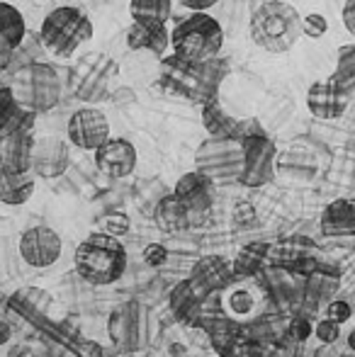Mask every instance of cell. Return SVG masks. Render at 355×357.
Wrapping results in <instances>:
<instances>
[{
    "mask_svg": "<svg viewBox=\"0 0 355 357\" xmlns=\"http://www.w3.org/2000/svg\"><path fill=\"white\" fill-rule=\"evenodd\" d=\"M71 163L68 144L59 137H42L32 144V170L39 178H59Z\"/></svg>",
    "mask_w": 355,
    "mask_h": 357,
    "instance_id": "obj_12",
    "label": "cell"
},
{
    "mask_svg": "<svg viewBox=\"0 0 355 357\" xmlns=\"http://www.w3.org/2000/svg\"><path fill=\"white\" fill-rule=\"evenodd\" d=\"M95 153V165L103 175L107 178H127L137 168V149L127 139H112L109 137Z\"/></svg>",
    "mask_w": 355,
    "mask_h": 357,
    "instance_id": "obj_11",
    "label": "cell"
},
{
    "mask_svg": "<svg viewBox=\"0 0 355 357\" xmlns=\"http://www.w3.org/2000/svg\"><path fill=\"white\" fill-rule=\"evenodd\" d=\"M243 146V173L241 183L248 188H261L273 178L275 170V144L268 139V134L241 139Z\"/></svg>",
    "mask_w": 355,
    "mask_h": 357,
    "instance_id": "obj_8",
    "label": "cell"
},
{
    "mask_svg": "<svg viewBox=\"0 0 355 357\" xmlns=\"http://www.w3.org/2000/svg\"><path fill=\"white\" fill-rule=\"evenodd\" d=\"M248 34L263 52L285 54L302 37V15L285 0H266L253 10Z\"/></svg>",
    "mask_w": 355,
    "mask_h": 357,
    "instance_id": "obj_1",
    "label": "cell"
},
{
    "mask_svg": "<svg viewBox=\"0 0 355 357\" xmlns=\"http://www.w3.org/2000/svg\"><path fill=\"white\" fill-rule=\"evenodd\" d=\"M127 253L112 234H93L78 245L76 270L81 278L95 284H109L122 278Z\"/></svg>",
    "mask_w": 355,
    "mask_h": 357,
    "instance_id": "obj_4",
    "label": "cell"
},
{
    "mask_svg": "<svg viewBox=\"0 0 355 357\" xmlns=\"http://www.w3.org/2000/svg\"><path fill=\"white\" fill-rule=\"evenodd\" d=\"M134 22L166 24L173 13V0H132L129 3Z\"/></svg>",
    "mask_w": 355,
    "mask_h": 357,
    "instance_id": "obj_22",
    "label": "cell"
},
{
    "mask_svg": "<svg viewBox=\"0 0 355 357\" xmlns=\"http://www.w3.org/2000/svg\"><path fill=\"white\" fill-rule=\"evenodd\" d=\"M307 107L322 122H336L348 109V93H343L331 78L314 80L307 90Z\"/></svg>",
    "mask_w": 355,
    "mask_h": 357,
    "instance_id": "obj_10",
    "label": "cell"
},
{
    "mask_svg": "<svg viewBox=\"0 0 355 357\" xmlns=\"http://www.w3.org/2000/svg\"><path fill=\"white\" fill-rule=\"evenodd\" d=\"M351 316H353V309L348 301L338 299V301H331V304H328V319L336 321V324H346Z\"/></svg>",
    "mask_w": 355,
    "mask_h": 357,
    "instance_id": "obj_30",
    "label": "cell"
},
{
    "mask_svg": "<svg viewBox=\"0 0 355 357\" xmlns=\"http://www.w3.org/2000/svg\"><path fill=\"white\" fill-rule=\"evenodd\" d=\"M188 207L176 197V195H168L158 202V209H156V221L163 226L166 231H178L188 224Z\"/></svg>",
    "mask_w": 355,
    "mask_h": 357,
    "instance_id": "obj_25",
    "label": "cell"
},
{
    "mask_svg": "<svg viewBox=\"0 0 355 357\" xmlns=\"http://www.w3.org/2000/svg\"><path fill=\"white\" fill-rule=\"evenodd\" d=\"M341 324H336V321H331V319H324V321H319L317 324V328H314V333H317V338L322 340V343H336L338 340V333H341Z\"/></svg>",
    "mask_w": 355,
    "mask_h": 357,
    "instance_id": "obj_28",
    "label": "cell"
},
{
    "mask_svg": "<svg viewBox=\"0 0 355 357\" xmlns=\"http://www.w3.org/2000/svg\"><path fill=\"white\" fill-rule=\"evenodd\" d=\"M348 345H351V350H355V331L348 335Z\"/></svg>",
    "mask_w": 355,
    "mask_h": 357,
    "instance_id": "obj_37",
    "label": "cell"
},
{
    "mask_svg": "<svg viewBox=\"0 0 355 357\" xmlns=\"http://www.w3.org/2000/svg\"><path fill=\"white\" fill-rule=\"evenodd\" d=\"M144 260H146V265H163L168 260V250L166 245H158V243H149L146 248H144Z\"/></svg>",
    "mask_w": 355,
    "mask_h": 357,
    "instance_id": "obj_29",
    "label": "cell"
},
{
    "mask_svg": "<svg viewBox=\"0 0 355 357\" xmlns=\"http://www.w3.org/2000/svg\"><path fill=\"white\" fill-rule=\"evenodd\" d=\"M343 27L348 29V32L355 37V0H346V5H343Z\"/></svg>",
    "mask_w": 355,
    "mask_h": 357,
    "instance_id": "obj_34",
    "label": "cell"
},
{
    "mask_svg": "<svg viewBox=\"0 0 355 357\" xmlns=\"http://www.w3.org/2000/svg\"><path fill=\"white\" fill-rule=\"evenodd\" d=\"M32 132H15L0 139V168L13 173L32 170Z\"/></svg>",
    "mask_w": 355,
    "mask_h": 357,
    "instance_id": "obj_16",
    "label": "cell"
},
{
    "mask_svg": "<svg viewBox=\"0 0 355 357\" xmlns=\"http://www.w3.org/2000/svg\"><path fill=\"white\" fill-rule=\"evenodd\" d=\"M331 80L343 90V93H355V44H343L338 49L336 59V71H333Z\"/></svg>",
    "mask_w": 355,
    "mask_h": 357,
    "instance_id": "obj_24",
    "label": "cell"
},
{
    "mask_svg": "<svg viewBox=\"0 0 355 357\" xmlns=\"http://www.w3.org/2000/svg\"><path fill=\"white\" fill-rule=\"evenodd\" d=\"M13 54H15V47L3 37V34H0V73H5V68L10 66V61H13Z\"/></svg>",
    "mask_w": 355,
    "mask_h": 357,
    "instance_id": "obj_32",
    "label": "cell"
},
{
    "mask_svg": "<svg viewBox=\"0 0 355 357\" xmlns=\"http://www.w3.org/2000/svg\"><path fill=\"white\" fill-rule=\"evenodd\" d=\"M34 192V178L27 173H13V170L0 168V202L17 207L24 204Z\"/></svg>",
    "mask_w": 355,
    "mask_h": 357,
    "instance_id": "obj_20",
    "label": "cell"
},
{
    "mask_svg": "<svg viewBox=\"0 0 355 357\" xmlns=\"http://www.w3.org/2000/svg\"><path fill=\"white\" fill-rule=\"evenodd\" d=\"M199 173L207 175L212 183H232L241 180L243 173V146L239 139H214L199 144L195 155Z\"/></svg>",
    "mask_w": 355,
    "mask_h": 357,
    "instance_id": "obj_6",
    "label": "cell"
},
{
    "mask_svg": "<svg viewBox=\"0 0 355 357\" xmlns=\"http://www.w3.org/2000/svg\"><path fill=\"white\" fill-rule=\"evenodd\" d=\"M328 32V20L322 13H309L302 17V34L312 39H322Z\"/></svg>",
    "mask_w": 355,
    "mask_h": 357,
    "instance_id": "obj_27",
    "label": "cell"
},
{
    "mask_svg": "<svg viewBox=\"0 0 355 357\" xmlns=\"http://www.w3.org/2000/svg\"><path fill=\"white\" fill-rule=\"evenodd\" d=\"M227 309L236 319H248L258 309V294L251 287H234L227 294Z\"/></svg>",
    "mask_w": 355,
    "mask_h": 357,
    "instance_id": "obj_26",
    "label": "cell"
},
{
    "mask_svg": "<svg viewBox=\"0 0 355 357\" xmlns=\"http://www.w3.org/2000/svg\"><path fill=\"white\" fill-rule=\"evenodd\" d=\"M37 112L22 107L10 85H0V139L15 132H32Z\"/></svg>",
    "mask_w": 355,
    "mask_h": 357,
    "instance_id": "obj_15",
    "label": "cell"
},
{
    "mask_svg": "<svg viewBox=\"0 0 355 357\" xmlns=\"http://www.w3.org/2000/svg\"><path fill=\"white\" fill-rule=\"evenodd\" d=\"M105 229L112 236H124L129 231V219L124 214H109L105 216Z\"/></svg>",
    "mask_w": 355,
    "mask_h": 357,
    "instance_id": "obj_31",
    "label": "cell"
},
{
    "mask_svg": "<svg viewBox=\"0 0 355 357\" xmlns=\"http://www.w3.org/2000/svg\"><path fill=\"white\" fill-rule=\"evenodd\" d=\"M66 134L81 151H95L109 139V122L98 107H81L68 119Z\"/></svg>",
    "mask_w": 355,
    "mask_h": 357,
    "instance_id": "obj_9",
    "label": "cell"
},
{
    "mask_svg": "<svg viewBox=\"0 0 355 357\" xmlns=\"http://www.w3.org/2000/svg\"><path fill=\"white\" fill-rule=\"evenodd\" d=\"M0 34L8 39L13 47H20V42L27 34V24H24V17L15 5L3 3L0 0Z\"/></svg>",
    "mask_w": 355,
    "mask_h": 357,
    "instance_id": "obj_23",
    "label": "cell"
},
{
    "mask_svg": "<svg viewBox=\"0 0 355 357\" xmlns=\"http://www.w3.org/2000/svg\"><path fill=\"white\" fill-rule=\"evenodd\" d=\"M224 44V29L217 17L207 13H192L173 27L171 47L173 52L188 61H207L219 56Z\"/></svg>",
    "mask_w": 355,
    "mask_h": 357,
    "instance_id": "obj_5",
    "label": "cell"
},
{
    "mask_svg": "<svg viewBox=\"0 0 355 357\" xmlns=\"http://www.w3.org/2000/svg\"><path fill=\"white\" fill-rule=\"evenodd\" d=\"M8 85L13 88L17 102L37 114L54 109L63 98L61 75L47 61H32L22 66Z\"/></svg>",
    "mask_w": 355,
    "mask_h": 357,
    "instance_id": "obj_3",
    "label": "cell"
},
{
    "mask_svg": "<svg viewBox=\"0 0 355 357\" xmlns=\"http://www.w3.org/2000/svg\"><path fill=\"white\" fill-rule=\"evenodd\" d=\"M183 8L192 10V13H207L209 8H214V5L219 3V0H178Z\"/></svg>",
    "mask_w": 355,
    "mask_h": 357,
    "instance_id": "obj_35",
    "label": "cell"
},
{
    "mask_svg": "<svg viewBox=\"0 0 355 357\" xmlns=\"http://www.w3.org/2000/svg\"><path fill=\"white\" fill-rule=\"evenodd\" d=\"M312 333H314V326L309 324L307 319H297L292 324V335L297 340H309V335H312Z\"/></svg>",
    "mask_w": 355,
    "mask_h": 357,
    "instance_id": "obj_33",
    "label": "cell"
},
{
    "mask_svg": "<svg viewBox=\"0 0 355 357\" xmlns=\"http://www.w3.org/2000/svg\"><path fill=\"white\" fill-rule=\"evenodd\" d=\"M202 124L214 139H234V132H236V119L219 105V100L202 105Z\"/></svg>",
    "mask_w": 355,
    "mask_h": 357,
    "instance_id": "obj_21",
    "label": "cell"
},
{
    "mask_svg": "<svg viewBox=\"0 0 355 357\" xmlns=\"http://www.w3.org/2000/svg\"><path fill=\"white\" fill-rule=\"evenodd\" d=\"M39 37L52 54H56L59 59H68L93 39V22L81 8L59 5L42 20Z\"/></svg>",
    "mask_w": 355,
    "mask_h": 357,
    "instance_id": "obj_2",
    "label": "cell"
},
{
    "mask_svg": "<svg viewBox=\"0 0 355 357\" xmlns=\"http://www.w3.org/2000/svg\"><path fill=\"white\" fill-rule=\"evenodd\" d=\"M8 340H10V326L5 321H0V345L8 343Z\"/></svg>",
    "mask_w": 355,
    "mask_h": 357,
    "instance_id": "obj_36",
    "label": "cell"
},
{
    "mask_svg": "<svg viewBox=\"0 0 355 357\" xmlns=\"http://www.w3.org/2000/svg\"><path fill=\"white\" fill-rule=\"evenodd\" d=\"M229 73L227 59H207V61L195 63V83L190 90L188 100H192L195 105H207L212 100H219V85H222L224 75Z\"/></svg>",
    "mask_w": 355,
    "mask_h": 357,
    "instance_id": "obj_14",
    "label": "cell"
},
{
    "mask_svg": "<svg viewBox=\"0 0 355 357\" xmlns=\"http://www.w3.org/2000/svg\"><path fill=\"white\" fill-rule=\"evenodd\" d=\"M322 229L328 236L355 234V199H336L322 214Z\"/></svg>",
    "mask_w": 355,
    "mask_h": 357,
    "instance_id": "obj_19",
    "label": "cell"
},
{
    "mask_svg": "<svg viewBox=\"0 0 355 357\" xmlns=\"http://www.w3.org/2000/svg\"><path fill=\"white\" fill-rule=\"evenodd\" d=\"M117 73V63L105 54H88L71 71L76 83V98L83 102H103L109 95V80Z\"/></svg>",
    "mask_w": 355,
    "mask_h": 357,
    "instance_id": "obj_7",
    "label": "cell"
},
{
    "mask_svg": "<svg viewBox=\"0 0 355 357\" xmlns=\"http://www.w3.org/2000/svg\"><path fill=\"white\" fill-rule=\"evenodd\" d=\"M212 180L204 173L195 170V173H185L176 185V197L188 207V212H204L212 204Z\"/></svg>",
    "mask_w": 355,
    "mask_h": 357,
    "instance_id": "obj_17",
    "label": "cell"
},
{
    "mask_svg": "<svg viewBox=\"0 0 355 357\" xmlns=\"http://www.w3.org/2000/svg\"><path fill=\"white\" fill-rule=\"evenodd\" d=\"M171 44L166 24H149V22H132L127 29V47L132 52H151L163 54Z\"/></svg>",
    "mask_w": 355,
    "mask_h": 357,
    "instance_id": "obj_18",
    "label": "cell"
},
{
    "mask_svg": "<svg viewBox=\"0 0 355 357\" xmlns=\"http://www.w3.org/2000/svg\"><path fill=\"white\" fill-rule=\"evenodd\" d=\"M20 255L34 268H47L61 255V238L47 226H34L20 238Z\"/></svg>",
    "mask_w": 355,
    "mask_h": 357,
    "instance_id": "obj_13",
    "label": "cell"
}]
</instances>
